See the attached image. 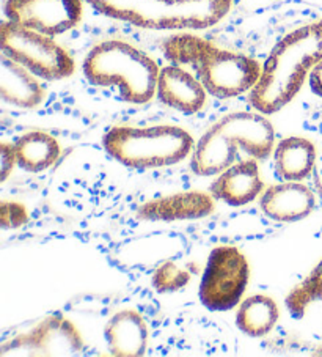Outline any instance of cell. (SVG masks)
<instances>
[{"label":"cell","instance_id":"2e32d148","mask_svg":"<svg viewBox=\"0 0 322 357\" xmlns=\"http://www.w3.org/2000/svg\"><path fill=\"white\" fill-rule=\"evenodd\" d=\"M0 95H2V100L11 106L33 109L45 101L46 91L32 71L7 55H2Z\"/></svg>","mask_w":322,"mask_h":357},{"label":"cell","instance_id":"ac0fdd59","mask_svg":"<svg viewBox=\"0 0 322 357\" xmlns=\"http://www.w3.org/2000/svg\"><path fill=\"white\" fill-rule=\"evenodd\" d=\"M17 165L29 174H40L55 164L60 156V144L51 134L30 131L15 142Z\"/></svg>","mask_w":322,"mask_h":357},{"label":"cell","instance_id":"8fae6325","mask_svg":"<svg viewBox=\"0 0 322 357\" xmlns=\"http://www.w3.org/2000/svg\"><path fill=\"white\" fill-rule=\"evenodd\" d=\"M259 205L269 219L293 224L308 218L314 211L316 197L302 181H282L264 190Z\"/></svg>","mask_w":322,"mask_h":357},{"label":"cell","instance_id":"6da1fadb","mask_svg":"<svg viewBox=\"0 0 322 357\" xmlns=\"http://www.w3.org/2000/svg\"><path fill=\"white\" fill-rule=\"evenodd\" d=\"M322 60V20L293 30L272 47L250 91L252 107L275 114L299 93L308 75Z\"/></svg>","mask_w":322,"mask_h":357},{"label":"cell","instance_id":"9c48e42d","mask_svg":"<svg viewBox=\"0 0 322 357\" xmlns=\"http://www.w3.org/2000/svg\"><path fill=\"white\" fill-rule=\"evenodd\" d=\"M84 340L70 319L55 313L27 332L2 344V356H77Z\"/></svg>","mask_w":322,"mask_h":357},{"label":"cell","instance_id":"44dd1931","mask_svg":"<svg viewBox=\"0 0 322 357\" xmlns=\"http://www.w3.org/2000/svg\"><path fill=\"white\" fill-rule=\"evenodd\" d=\"M190 280L189 273L178 268L173 261H167L154 271L153 274V287L159 293H173L187 285Z\"/></svg>","mask_w":322,"mask_h":357},{"label":"cell","instance_id":"ba28073f","mask_svg":"<svg viewBox=\"0 0 322 357\" xmlns=\"http://www.w3.org/2000/svg\"><path fill=\"white\" fill-rule=\"evenodd\" d=\"M249 263L234 245L213 249L204 269L200 299L213 312H227L239 304L249 283Z\"/></svg>","mask_w":322,"mask_h":357},{"label":"cell","instance_id":"52a82bcc","mask_svg":"<svg viewBox=\"0 0 322 357\" xmlns=\"http://www.w3.org/2000/svg\"><path fill=\"white\" fill-rule=\"evenodd\" d=\"M192 66L208 93L222 100L252 91L263 68L255 59L225 51L208 40H204Z\"/></svg>","mask_w":322,"mask_h":357},{"label":"cell","instance_id":"ffe728a7","mask_svg":"<svg viewBox=\"0 0 322 357\" xmlns=\"http://www.w3.org/2000/svg\"><path fill=\"white\" fill-rule=\"evenodd\" d=\"M322 301V260L309 275L288 294L286 307L293 317L302 318L309 304Z\"/></svg>","mask_w":322,"mask_h":357},{"label":"cell","instance_id":"3957f363","mask_svg":"<svg viewBox=\"0 0 322 357\" xmlns=\"http://www.w3.org/2000/svg\"><path fill=\"white\" fill-rule=\"evenodd\" d=\"M159 71L150 55L121 40L99 43L84 60L86 81L96 87H118L121 100L132 104L151 101Z\"/></svg>","mask_w":322,"mask_h":357},{"label":"cell","instance_id":"5b68a950","mask_svg":"<svg viewBox=\"0 0 322 357\" xmlns=\"http://www.w3.org/2000/svg\"><path fill=\"white\" fill-rule=\"evenodd\" d=\"M105 151L131 169L169 167L184 161L194 151V137L173 125L150 128L115 126L102 139Z\"/></svg>","mask_w":322,"mask_h":357},{"label":"cell","instance_id":"7c38bea8","mask_svg":"<svg viewBox=\"0 0 322 357\" xmlns=\"http://www.w3.org/2000/svg\"><path fill=\"white\" fill-rule=\"evenodd\" d=\"M156 95L165 106L185 115L200 112L206 102V89L200 79L178 65L165 66L159 71Z\"/></svg>","mask_w":322,"mask_h":357},{"label":"cell","instance_id":"7402d4cb","mask_svg":"<svg viewBox=\"0 0 322 357\" xmlns=\"http://www.w3.org/2000/svg\"><path fill=\"white\" fill-rule=\"evenodd\" d=\"M27 208L16 202L0 203V222L3 229H17L27 222Z\"/></svg>","mask_w":322,"mask_h":357},{"label":"cell","instance_id":"484cf974","mask_svg":"<svg viewBox=\"0 0 322 357\" xmlns=\"http://www.w3.org/2000/svg\"><path fill=\"white\" fill-rule=\"evenodd\" d=\"M321 354H322V351H321Z\"/></svg>","mask_w":322,"mask_h":357},{"label":"cell","instance_id":"4fadbf2b","mask_svg":"<svg viewBox=\"0 0 322 357\" xmlns=\"http://www.w3.org/2000/svg\"><path fill=\"white\" fill-rule=\"evenodd\" d=\"M263 188L264 183L259 175L258 162L253 158L233 164L219 174L210 184L209 194L231 206H244L258 199Z\"/></svg>","mask_w":322,"mask_h":357},{"label":"cell","instance_id":"277c9868","mask_svg":"<svg viewBox=\"0 0 322 357\" xmlns=\"http://www.w3.org/2000/svg\"><path fill=\"white\" fill-rule=\"evenodd\" d=\"M114 20L151 30H201L228 15L231 0H86Z\"/></svg>","mask_w":322,"mask_h":357},{"label":"cell","instance_id":"9a60e30c","mask_svg":"<svg viewBox=\"0 0 322 357\" xmlns=\"http://www.w3.org/2000/svg\"><path fill=\"white\" fill-rule=\"evenodd\" d=\"M104 337L110 354L139 357L148 347V326L139 312L120 310L105 324Z\"/></svg>","mask_w":322,"mask_h":357},{"label":"cell","instance_id":"5bb4252c","mask_svg":"<svg viewBox=\"0 0 322 357\" xmlns=\"http://www.w3.org/2000/svg\"><path fill=\"white\" fill-rule=\"evenodd\" d=\"M214 211V197L200 190L179 192L141 205L137 216L144 220H187L209 216Z\"/></svg>","mask_w":322,"mask_h":357},{"label":"cell","instance_id":"8992f818","mask_svg":"<svg viewBox=\"0 0 322 357\" xmlns=\"http://www.w3.org/2000/svg\"><path fill=\"white\" fill-rule=\"evenodd\" d=\"M0 40L3 55L46 81H61L70 77L76 70L70 52L54 41L52 36L7 20L0 27Z\"/></svg>","mask_w":322,"mask_h":357},{"label":"cell","instance_id":"d4e9b609","mask_svg":"<svg viewBox=\"0 0 322 357\" xmlns=\"http://www.w3.org/2000/svg\"><path fill=\"white\" fill-rule=\"evenodd\" d=\"M314 183H316V189H318L319 195L322 197V174H314Z\"/></svg>","mask_w":322,"mask_h":357},{"label":"cell","instance_id":"d6986e66","mask_svg":"<svg viewBox=\"0 0 322 357\" xmlns=\"http://www.w3.org/2000/svg\"><path fill=\"white\" fill-rule=\"evenodd\" d=\"M278 318L280 310L275 301L264 294H255L240 303L236 313V326L245 335L259 338L274 329Z\"/></svg>","mask_w":322,"mask_h":357},{"label":"cell","instance_id":"30bf717a","mask_svg":"<svg viewBox=\"0 0 322 357\" xmlns=\"http://www.w3.org/2000/svg\"><path fill=\"white\" fill-rule=\"evenodd\" d=\"M82 0H7L5 16L47 36H59L82 20Z\"/></svg>","mask_w":322,"mask_h":357},{"label":"cell","instance_id":"7a4b0ae2","mask_svg":"<svg viewBox=\"0 0 322 357\" xmlns=\"http://www.w3.org/2000/svg\"><path fill=\"white\" fill-rule=\"evenodd\" d=\"M275 144V131L264 114L233 112L215 121L192 151L190 167L198 176H214L236 164L239 151L264 161Z\"/></svg>","mask_w":322,"mask_h":357},{"label":"cell","instance_id":"cb8c5ba5","mask_svg":"<svg viewBox=\"0 0 322 357\" xmlns=\"http://www.w3.org/2000/svg\"><path fill=\"white\" fill-rule=\"evenodd\" d=\"M309 87L314 95L322 98V60L313 68L312 75H309Z\"/></svg>","mask_w":322,"mask_h":357},{"label":"cell","instance_id":"e0dca14e","mask_svg":"<svg viewBox=\"0 0 322 357\" xmlns=\"http://www.w3.org/2000/svg\"><path fill=\"white\" fill-rule=\"evenodd\" d=\"M316 149L308 139L286 137L274 150L275 175L282 181H303L313 175Z\"/></svg>","mask_w":322,"mask_h":357},{"label":"cell","instance_id":"603a6c76","mask_svg":"<svg viewBox=\"0 0 322 357\" xmlns=\"http://www.w3.org/2000/svg\"><path fill=\"white\" fill-rule=\"evenodd\" d=\"M0 156H2V181H5L11 174V170L15 169V165H17L15 144L2 142V145H0Z\"/></svg>","mask_w":322,"mask_h":357}]
</instances>
